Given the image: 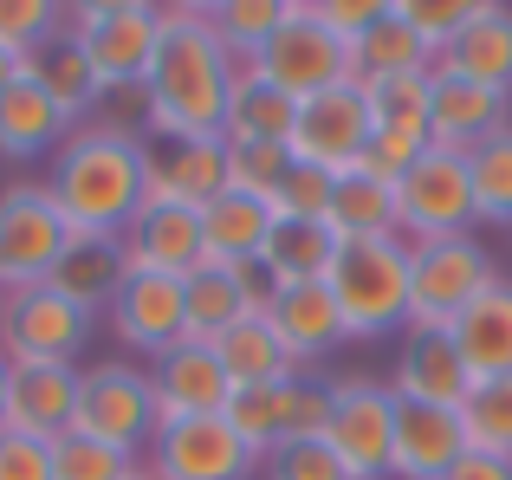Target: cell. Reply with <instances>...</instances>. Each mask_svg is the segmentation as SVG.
I'll return each instance as SVG.
<instances>
[{
  "label": "cell",
  "instance_id": "6da1fadb",
  "mask_svg": "<svg viewBox=\"0 0 512 480\" xmlns=\"http://www.w3.org/2000/svg\"><path fill=\"white\" fill-rule=\"evenodd\" d=\"M240 59L221 46L208 7H163L150 78H143V130L156 143H227V91Z\"/></svg>",
  "mask_w": 512,
  "mask_h": 480
},
{
  "label": "cell",
  "instance_id": "7a4b0ae2",
  "mask_svg": "<svg viewBox=\"0 0 512 480\" xmlns=\"http://www.w3.org/2000/svg\"><path fill=\"white\" fill-rule=\"evenodd\" d=\"M46 189L78 234H124L150 202V143L104 124H78L52 156Z\"/></svg>",
  "mask_w": 512,
  "mask_h": 480
},
{
  "label": "cell",
  "instance_id": "3957f363",
  "mask_svg": "<svg viewBox=\"0 0 512 480\" xmlns=\"http://www.w3.org/2000/svg\"><path fill=\"white\" fill-rule=\"evenodd\" d=\"M325 286L350 338H402L409 331V240H344Z\"/></svg>",
  "mask_w": 512,
  "mask_h": 480
},
{
  "label": "cell",
  "instance_id": "277c9868",
  "mask_svg": "<svg viewBox=\"0 0 512 480\" xmlns=\"http://www.w3.org/2000/svg\"><path fill=\"white\" fill-rule=\"evenodd\" d=\"M65 26L78 33L104 98L143 91L156 39H163V7L156 0H85V7H65Z\"/></svg>",
  "mask_w": 512,
  "mask_h": 480
},
{
  "label": "cell",
  "instance_id": "5b68a950",
  "mask_svg": "<svg viewBox=\"0 0 512 480\" xmlns=\"http://www.w3.org/2000/svg\"><path fill=\"white\" fill-rule=\"evenodd\" d=\"M493 279V253L474 234L409 247V331H448Z\"/></svg>",
  "mask_w": 512,
  "mask_h": 480
},
{
  "label": "cell",
  "instance_id": "8992f818",
  "mask_svg": "<svg viewBox=\"0 0 512 480\" xmlns=\"http://www.w3.org/2000/svg\"><path fill=\"white\" fill-rule=\"evenodd\" d=\"M78 435H98L111 448H150L163 416H156V383L143 364L130 357H104V364H85L78 370Z\"/></svg>",
  "mask_w": 512,
  "mask_h": 480
},
{
  "label": "cell",
  "instance_id": "52a82bcc",
  "mask_svg": "<svg viewBox=\"0 0 512 480\" xmlns=\"http://www.w3.org/2000/svg\"><path fill=\"white\" fill-rule=\"evenodd\" d=\"M72 221L52 202L46 182H20L0 195V292H26L46 286L59 273L65 247H72Z\"/></svg>",
  "mask_w": 512,
  "mask_h": 480
},
{
  "label": "cell",
  "instance_id": "ba28073f",
  "mask_svg": "<svg viewBox=\"0 0 512 480\" xmlns=\"http://www.w3.org/2000/svg\"><path fill=\"white\" fill-rule=\"evenodd\" d=\"M227 429L253 448V455H273L286 442H325V422H331V383L325 377H292L273 383V390H234L227 396Z\"/></svg>",
  "mask_w": 512,
  "mask_h": 480
},
{
  "label": "cell",
  "instance_id": "9c48e42d",
  "mask_svg": "<svg viewBox=\"0 0 512 480\" xmlns=\"http://www.w3.org/2000/svg\"><path fill=\"white\" fill-rule=\"evenodd\" d=\"M325 448L344 461L350 480H389V461H396V390L376 377H338L331 383Z\"/></svg>",
  "mask_w": 512,
  "mask_h": 480
},
{
  "label": "cell",
  "instance_id": "30bf717a",
  "mask_svg": "<svg viewBox=\"0 0 512 480\" xmlns=\"http://www.w3.org/2000/svg\"><path fill=\"white\" fill-rule=\"evenodd\" d=\"M396 208H402V240H409V247L474 234L480 215H474V176H467V156L428 143L422 163L396 182Z\"/></svg>",
  "mask_w": 512,
  "mask_h": 480
},
{
  "label": "cell",
  "instance_id": "8fae6325",
  "mask_svg": "<svg viewBox=\"0 0 512 480\" xmlns=\"http://www.w3.org/2000/svg\"><path fill=\"white\" fill-rule=\"evenodd\" d=\"M98 318L85 305H72L59 286H26L7 292L0 312V357L7 364H78V351L91 344Z\"/></svg>",
  "mask_w": 512,
  "mask_h": 480
},
{
  "label": "cell",
  "instance_id": "7c38bea8",
  "mask_svg": "<svg viewBox=\"0 0 512 480\" xmlns=\"http://www.w3.org/2000/svg\"><path fill=\"white\" fill-rule=\"evenodd\" d=\"M253 65H260L279 91H292L299 104L318 98V91H331V85H357V52H350L338 33H325L305 0H292L286 26L266 39V52Z\"/></svg>",
  "mask_w": 512,
  "mask_h": 480
},
{
  "label": "cell",
  "instance_id": "4fadbf2b",
  "mask_svg": "<svg viewBox=\"0 0 512 480\" xmlns=\"http://www.w3.org/2000/svg\"><path fill=\"white\" fill-rule=\"evenodd\" d=\"M376 124H370V98H363V85H331L318 91V98L299 104V124H292V163H312L325 169V176H344V169L363 163V150H370Z\"/></svg>",
  "mask_w": 512,
  "mask_h": 480
},
{
  "label": "cell",
  "instance_id": "5bb4252c",
  "mask_svg": "<svg viewBox=\"0 0 512 480\" xmlns=\"http://www.w3.org/2000/svg\"><path fill=\"white\" fill-rule=\"evenodd\" d=\"M150 474L156 480H253L260 455L227 429V416H182L156 429Z\"/></svg>",
  "mask_w": 512,
  "mask_h": 480
},
{
  "label": "cell",
  "instance_id": "9a60e30c",
  "mask_svg": "<svg viewBox=\"0 0 512 480\" xmlns=\"http://www.w3.org/2000/svg\"><path fill=\"white\" fill-rule=\"evenodd\" d=\"M111 331L130 344L137 357H163L175 344L188 338V312H182V279L175 273H143V266H130V279L117 286L111 299Z\"/></svg>",
  "mask_w": 512,
  "mask_h": 480
},
{
  "label": "cell",
  "instance_id": "2e32d148",
  "mask_svg": "<svg viewBox=\"0 0 512 480\" xmlns=\"http://www.w3.org/2000/svg\"><path fill=\"white\" fill-rule=\"evenodd\" d=\"M512 130V91H493V85H474V78H454L435 65V111H428V143L441 150H461L474 156L487 137Z\"/></svg>",
  "mask_w": 512,
  "mask_h": 480
},
{
  "label": "cell",
  "instance_id": "e0dca14e",
  "mask_svg": "<svg viewBox=\"0 0 512 480\" xmlns=\"http://www.w3.org/2000/svg\"><path fill=\"white\" fill-rule=\"evenodd\" d=\"M389 390L396 403H428V409H461L474 377H467L461 351H454L448 331H402L396 370H389Z\"/></svg>",
  "mask_w": 512,
  "mask_h": 480
},
{
  "label": "cell",
  "instance_id": "ac0fdd59",
  "mask_svg": "<svg viewBox=\"0 0 512 480\" xmlns=\"http://www.w3.org/2000/svg\"><path fill=\"white\" fill-rule=\"evenodd\" d=\"M124 247H130V266L143 273H175L188 279L201 260H208V240H201V208L195 202H143V215L124 228Z\"/></svg>",
  "mask_w": 512,
  "mask_h": 480
},
{
  "label": "cell",
  "instance_id": "d6986e66",
  "mask_svg": "<svg viewBox=\"0 0 512 480\" xmlns=\"http://www.w3.org/2000/svg\"><path fill=\"white\" fill-rule=\"evenodd\" d=\"M150 383H156V416L163 422H182V416H221L227 396H234V383H227L221 357H214V344H175L150 364Z\"/></svg>",
  "mask_w": 512,
  "mask_h": 480
},
{
  "label": "cell",
  "instance_id": "ffe728a7",
  "mask_svg": "<svg viewBox=\"0 0 512 480\" xmlns=\"http://www.w3.org/2000/svg\"><path fill=\"white\" fill-rule=\"evenodd\" d=\"M78 422V364H13L7 377V429L59 442Z\"/></svg>",
  "mask_w": 512,
  "mask_h": 480
},
{
  "label": "cell",
  "instance_id": "44dd1931",
  "mask_svg": "<svg viewBox=\"0 0 512 480\" xmlns=\"http://www.w3.org/2000/svg\"><path fill=\"white\" fill-rule=\"evenodd\" d=\"M266 305V279L240 273V266H214L201 260L195 273L182 279V312H188V344H214L221 331H234L247 312Z\"/></svg>",
  "mask_w": 512,
  "mask_h": 480
},
{
  "label": "cell",
  "instance_id": "7402d4cb",
  "mask_svg": "<svg viewBox=\"0 0 512 480\" xmlns=\"http://www.w3.org/2000/svg\"><path fill=\"white\" fill-rule=\"evenodd\" d=\"M461 455H467L461 409L396 403V461H389V480H441Z\"/></svg>",
  "mask_w": 512,
  "mask_h": 480
},
{
  "label": "cell",
  "instance_id": "603a6c76",
  "mask_svg": "<svg viewBox=\"0 0 512 480\" xmlns=\"http://www.w3.org/2000/svg\"><path fill=\"white\" fill-rule=\"evenodd\" d=\"M273 234H279V215H273V202H260V195L221 189L208 208H201V240H208V260L214 266L260 273L266 240H273Z\"/></svg>",
  "mask_w": 512,
  "mask_h": 480
},
{
  "label": "cell",
  "instance_id": "cb8c5ba5",
  "mask_svg": "<svg viewBox=\"0 0 512 480\" xmlns=\"http://www.w3.org/2000/svg\"><path fill=\"white\" fill-rule=\"evenodd\" d=\"M266 318H273V331L286 338L292 364H318L325 351H338V344H350L344 318H338V299H331V286L318 279V286H279L266 292Z\"/></svg>",
  "mask_w": 512,
  "mask_h": 480
},
{
  "label": "cell",
  "instance_id": "d4e9b609",
  "mask_svg": "<svg viewBox=\"0 0 512 480\" xmlns=\"http://www.w3.org/2000/svg\"><path fill=\"white\" fill-rule=\"evenodd\" d=\"M20 72L33 78V85L72 117V124H85V117L104 104V85H98V72H91V59H85V46H78L72 26H59V33L39 39V46L20 59Z\"/></svg>",
  "mask_w": 512,
  "mask_h": 480
},
{
  "label": "cell",
  "instance_id": "484cf974",
  "mask_svg": "<svg viewBox=\"0 0 512 480\" xmlns=\"http://www.w3.org/2000/svg\"><path fill=\"white\" fill-rule=\"evenodd\" d=\"M454 351H461L467 377L487 383V377H512V279H493L474 305L448 325Z\"/></svg>",
  "mask_w": 512,
  "mask_h": 480
},
{
  "label": "cell",
  "instance_id": "4316f807",
  "mask_svg": "<svg viewBox=\"0 0 512 480\" xmlns=\"http://www.w3.org/2000/svg\"><path fill=\"white\" fill-rule=\"evenodd\" d=\"M124 279H130L124 234H72L59 273H52L46 286H59L72 305H85V312L98 318V312H111V299H117V286H124Z\"/></svg>",
  "mask_w": 512,
  "mask_h": 480
},
{
  "label": "cell",
  "instance_id": "83f0119b",
  "mask_svg": "<svg viewBox=\"0 0 512 480\" xmlns=\"http://www.w3.org/2000/svg\"><path fill=\"white\" fill-rule=\"evenodd\" d=\"M214 357H221V370H227L234 390H273V383L299 377V364H292L286 338L273 331L266 305H260V312H247L234 331H221V338H214Z\"/></svg>",
  "mask_w": 512,
  "mask_h": 480
},
{
  "label": "cell",
  "instance_id": "f1b7e54d",
  "mask_svg": "<svg viewBox=\"0 0 512 480\" xmlns=\"http://www.w3.org/2000/svg\"><path fill=\"white\" fill-rule=\"evenodd\" d=\"M227 189V143H156L150 137V202L208 208Z\"/></svg>",
  "mask_w": 512,
  "mask_h": 480
},
{
  "label": "cell",
  "instance_id": "f546056e",
  "mask_svg": "<svg viewBox=\"0 0 512 480\" xmlns=\"http://www.w3.org/2000/svg\"><path fill=\"white\" fill-rule=\"evenodd\" d=\"M292 124H299V98L279 91L260 65H240L234 91H227V143H292Z\"/></svg>",
  "mask_w": 512,
  "mask_h": 480
},
{
  "label": "cell",
  "instance_id": "4dcf8cb0",
  "mask_svg": "<svg viewBox=\"0 0 512 480\" xmlns=\"http://www.w3.org/2000/svg\"><path fill=\"white\" fill-rule=\"evenodd\" d=\"M72 130H78V124H72V117H65L26 72H20V85L0 98V156H13V163H26V156H46V150L59 156Z\"/></svg>",
  "mask_w": 512,
  "mask_h": 480
},
{
  "label": "cell",
  "instance_id": "1f68e13d",
  "mask_svg": "<svg viewBox=\"0 0 512 480\" xmlns=\"http://www.w3.org/2000/svg\"><path fill=\"white\" fill-rule=\"evenodd\" d=\"M435 65H441V72H454V78H474V85L512 91V7L487 0V7L474 13V26H467V33L454 39Z\"/></svg>",
  "mask_w": 512,
  "mask_h": 480
},
{
  "label": "cell",
  "instance_id": "d6a6232c",
  "mask_svg": "<svg viewBox=\"0 0 512 480\" xmlns=\"http://www.w3.org/2000/svg\"><path fill=\"white\" fill-rule=\"evenodd\" d=\"M338 247H344V240L331 234L325 221H279V234L266 240V260H260L266 292H279V286H318V279H331Z\"/></svg>",
  "mask_w": 512,
  "mask_h": 480
},
{
  "label": "cell",
  "instance_id": "836d02e7",
  "mask_svg": "<svg viewBox=\"0 0 512 480\" xmlns=\"http://www.w3.org/2000/svg\"><path fill=\"white\" fill-rule=\"evenodd\" d=\"M325 228L338 240H389L402 234V208H396V189L376 176H363V169H344L338 182H331V215Z\"/></svg>",
  "mask_w": 512,
  "mask_h": 480
},
{
  "label": "cell",
  "instance_id": "e575fe53",
  "mask_svg": "<svg viewBox=\"0 0 512 480\" xmlns=\"http://www.w3.org/2000/svg\"><path fill=\"white\" fill-rule=\"evenodd\" d=\"M350 52H357V85H376V78H409V72H435V52L422 46V33H409V26H402L396 7H389Z\"/></svg>",
  "mask_w": 512,
  "mask_h": 480
},
{
  "label": "cell",
  "instance_id": "d590c367",
  "mask_svg": "<svg viewBox=\"0 0 512 480\" xmlns=\"http://www.w3.org/2000/svg\"><path fill=\"white\" fill-rule=\"evenodd\" d=\"M286 13H292V0H214L208 20H214V33H221V46L234 52L240 65H253L266 52V39L286 26Z\"/></svg>",
  "mask_w": 512,
  "mask_h": 480
},
{
  "label": "cell",
  "instance_id": "8d00e7d4",
  "mask_svg": "<svg viewBox=\"0 0 512 480\" xmlns=\"http://www.w3.org/2000/svg\"><path fill=\"white\" fill-rule=\"evenodd\" d=\"M363 98H370V124H376V130L428 137V111H435V72L376 78V85H363Z\"/></svg>",
  "mask_w": 512,
  "mask_h": 480
},
{
  "label": "cell",
  "instance_id": "74e56055",
  "mask_svg": "<svg viewBox=\"0 0 512 480\" xmlns=\"http://www.w3.org/2000/svg\"><path fill=\"white\" fill-rule=\"evenodd\" d=\"M461 429H467V448L512 461V377H487V383H474V390H467Z\"/></svg>",
  "mask_w": 512,
  "mask_h": 480
},
{
  "label": "cell",
  "instance_id": "f35d334b",
  "mask_svg": "<svg viewBox=\"0 0 512 480\" xmlns=\"http://www.w3.org/2000/svg\"><path fill=\"white\" fill-rule=\"evenodd\" d=\"M467 176H474V215L487 228H512V130L487 137L467 156Z\"/></svg>",
  "mask_w": 512,
  "mask_h": 480
},
{
  "label": "cell",
  "instance_id": "ab89813d",
  "mask_svg": "<svg viewBox=\"0 0 512 480\" xmlns=\"http://www.w3.org/2000/svg\"><path fill=\"white\" fill-rule=\"evenodd\" d=\"M137 455L130 448H111L98 435H59L52 442V480H137Z\"/></svg>",
  "mask_w": 512,
  "mask_h": 480
},
{
  "label": "cell",
  "instance_id": "60d3db41",
  "mask_svg": "<svg viewBox=\"0 0 512 480\" xmlns=\"http://www.w3.org/2000/svg\"><path fill=\"white\" fill-rule=\"evenodd\" d=\"M389 7H396L402 26H409V33H422V46L441 59V52H448L467 26H474V13L487 7V0H389Z\"/></svg>",
  "mask_w": 512,
  "mask_h": 480
},
{
  "label": "cell",
  "instance_id": "b9f144b4",
  "mask_svg": "<svg viewBox=\"0 0 512 480\" xmlns=\"http://www.w3.org/2000/svg\"><path fill=\"white\" fill-rule=\"evenodd\" d=\"M286 169H292L286 143H227V189H240V195L273 202V189L286 182Z\"/></svg>",
  "mask_w": 512,
  "mask_h": 480
},
{
  "label": "cell",
  "instance_id": "7bdbcfd3",
  "mask_svg": "<svg viewBox=\"0 0 512 480\" xmlns=\"http://www.w3.org/2000/svg\"><path fill=\"white\" fill-rule=\"evenodd\" d=\"M59 26H65L59 0H0V52H13V59H26Z\"/></svg>",
  "mask_w": 512,
  "mask_h": 480
},
{
  "label": "cell",
  "instance_id": "ee69618b",
  "mask_svg": "<svg viewBox=\"0 0 512 480\" xmlns=\"http://www.w3.org/2000/svg\"><path fill=\"white\" fill-rule=\"evenodd\" d=\"M331 182L338 176H325V169H312V163H292L286 182L273 189V215L279 221H325L331 215Z\"/></svg>",
  "mask_w": 512,
  "mask_h": 480
},
{
  "label": "cell",
  "instance_id": "f6af8a7d",
  "mask_svg": "<svg viewBox=\"0 0 512 480\" xmlns=\"http://www.w3.org/2000/svg\"><path fill=\"white\" fill-rule=\"evenodd\" d=\"M260 474L266 480H350L344 461L331 455L325 442H286V448H273V455L260 461Z\"/></svg>",
  "mask_w": 512,
  "mask_h": 480
},
{
  "label": "cell",
  "instance_id": "bcb514c9",
  "mask_svg": "<svg viewBox=\"0 0 512 480\" xmlns=\"http://www.w3.org/2000/svg\"><path fill=\"white\" fill-rule=\"evenodd\" d=\"M422 150H428V137H402V130H376L357 169H363V176H376V182H389V189H396V182L409 176L415 163H422Z\"/></svg>",
  "mask_w": 512,
  "mask_h": 480
},
{
  "label": "cell",
  "instance_id": "7dc6e473",
  "mask_svg": "<svg viewBox=\"0 0 512 480\" xmlns=\"http://www.w3.org/2000/svg\"><path fill=\"white\" fill-rule=\"evenodd\" d=\"M305 7H312V20L325 26V33H338L344 46H357V39L389 13V0H305Z\"/></svg>",
  "mask_w": 512,
  "mask_h": 480
},
{
  "label": "cell",
  "instance_id": "c3c4849f",
  "mask_svg": "<svg viewBox=\"0 0 512 480\" xmlns=\"http://www.w3.org/2000/svg\"><path fill=\"white\" fill-rule=\"evenodd\" d=\"M0 480H52V442L0 429Z\"/></svg>",
  "mask_w": 512,
  "mask_h": 480
},
{
  "label": "cell",
  "instance_id": "681fc988",
  "mask_svg": "<svg viewBox=\"0 0 512 480\" xmlns=\"http://www.w3.org/2000/svg\"><path fill=\"white\" fill-rule=\"evenodd\" d=\"M441 480H512V461H506V455H480V448H467V455L454 461Z\"/></svg>",
  "mask_w": 512,
  "mask_h": 480
},
{
  "label": "cell",
  "instance_id": "f907efd6",
  "mask_svg": "<svg viewBox=\"0 0 512 480\" xmlns=\"http://www.w3.org/2000/svg\"><path fill=\"white\" fill-rule=\"evenodd\" d=\"M13 85H20V59H13V52H0V98H7Z\"/></svg>",
  "mask_w": 512,
  "mask_h": 480
},
{
  "label": "cell",
  "instance_id": "816d5d0a",
  "mask_svg": "<svg viewBox=\"0 0 512 480\" xmlns=\"http://www.w3.org/2000/svg\"><path fill=\"white\" fill-rule=\"evenodd\" d=\"M7 377H13V364L0 357V429H7Z\"/></svg>",
  "mask_w": 512,
  "mask_h": 480
},
{
  "label": "cell",
  "instance_id": "f5cc1de1",
  "mask_svg": "<svg viewBox=\"0 0 512 480\" xmlns=\"http://www.w3.org/2000/svg\"><path fill=\"white\" fill-rule=\"evenodd\" d=\"M137 480H156V474H150V468H143V474H137Z\"/></svg>",
  "mask_w": 512,
  "mask_h": 480
},
{
  "label": "cell",
  "instance_id": "db71d44e",
  "mask_svg": "<svg viewBox=\"0 0 512 480\" xmlns=\"http://www.w3.org/2000/svg\"><path fill=\"white\" fill-rule=\"evenodd\" d=\"M0 312H7V292H0Z\"/></svg>",
  "mask_w": 512,
  "mask_h": 480
}]
</instances>
